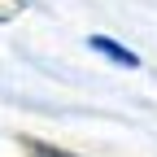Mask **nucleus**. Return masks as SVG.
I'll return each instance as SVG.
<instances>
[{"mask_svg": "<svg viewBox=\"0 0 157 157\" xmlns=\"http://www.w3.org/2000/svg\"><path fill=\"white\" fill-rule=\"evenodd\" d=\"M87 44H92L96 52H105L109 61H118V66H140V57H135L131 48H122V44H113V39H105V35H92Z\"/></svg>", "mask_w": 157, "mask_h": 157, "instance_id": "f257e3e1", "label": "nucleus"}, {"mask_svg": "<svg viewBox=\"0 0 157 157\" xmlns=\"http://www.w3.org/2000/svg\"><path fill=\"white\" fill-rule=\"evenodd\" d=\"M35 157H66V153H44V148H39V153H35Z\"/></svg>", "mask_w": 157, "mask_h": 157, "instance_id": "f03ea898", "label": "nucleus"}]
</instances>
